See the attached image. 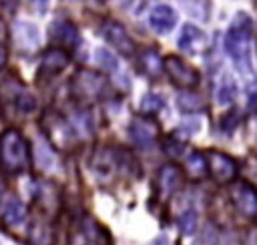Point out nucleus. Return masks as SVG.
Masks as SVG:
<instances>
[{
    "label": "nucleus",
    "instance_id": "16",
    "mask_svg": "<svg viewBox=\"0 0 257 245\" xmlns=\"http://www.w3.org/2000/svg\"><path fill=\"white\" fill-rule=\"evenodd\" d=\"M50 38H52L56 44L72 46V44H76V40H78V32H76L74 24H70L68 20H56V22H52V26H50Z\"/></svg>",
    "mask_w": 257,
    "mask_h": 245
},
{
    "label": "nucleus",
    "instance_id": "17",
    "mask_svg": "<svg viewBox=\"0 0 257 245\" xmlns=\"http://www.w3.org/2000/svg\"><path fill=\"white\" fill-rule=\"evenodd\" d=\"M203 44H205V34L197 28V26H193V24H185L183 26V30H181V36H179V48L181 50H201L203 48Z\"/></svg>",
    "mask_w": 257,
    "mask_h": 245
},
{
    "label": "nucleus",
    "instance_id": "28",
    "mask_svg": "<svg viewBox=\"0 0 257 245\" xmlns=\"http://www.w3.org/2000/svg\"><path fill=\"white\" fill-rule=\"evenodd\" d=\"M30 4L36 8V10H44L48 6V0H30Z\"/></svg>",
    "mask_w": 257,
    "mask_h": 245
},
{
    "label": "nucleus",
    "instance_id": "1",
    "mask_svg": "<svg viewBox=\"0 0 257 245\" xmlns=\"http://www.w3.org/2000/svg\"><path fill=\"white\" fill-rule=\"evenodd\" d=\"M28 143L20 131L8 129L0 135V167L6 173H22L28 167Z\"/></svg>",
    "mask_w": 257,
    "mask_h": 245
},
{
    "label": "nucleus",
    "instance_id": "8",
    "mask_svg": "<svg viewBox=\"0 0 257 245\" xmlns=\"http://www.w3.org/2000/svg\"><path fill=\"white\" fill-rule=\"evenodd\" d=\"M102 36H104V40H106L114 50H118L122 56H131V54L135 52V44H133L131 36L126 34V30H124L118 22L106 20V22L102 24Z\"/></svg>",
    "mask_w": 257,
    "mask_h": 245
},
{
    "label": "nucleus",
    "instance_id": "26",
    "mask_svg": "<svg viewBox=\"0 0 257 245\" xmlns=\"http://www.w3.org/2000/svg\"><path fill=\"white\" fill-rule=\"evenodd\" d=\"M195 221H197L195 211H187L185 215H181V219H179V227H181V231H183L185 235H191V233L195 231Z\"/></svg>",
    "mask_w": 257,
    "mask_h": 245
},
{
    "label": "nucleus",
    "instance_id": "29",
    "mask_svg": "<svg viewBox=\"0 0 257 245\" xmlns=\"http://www.w3.org/2000/svg\"><path fill=\"white\" fill-rule=\"evenodd\" d=\"M4 62H6V56H4V50H0V70H2Z\"/></svg>",
    "mask_w": 257,
    "mask_h": 245
},
{
    "label": "nucleus",
    "instance_id": "3",
    "mask_svg": "<svg viewBox=\"0 0 257 245\" xmlns=\"http://www.w3.org/2000/svg\"><path fill=\"white\" fill-rule=\"evenodd\" d=\"M70 88H72V94L76 98H80L84 102H94V100H100L106 96L108 80L94 70L82 68L72 76Z\"/></svg>",
    "mask_w": 257,
    "mask_h": 245
},
{
    "label": "nucleus",
    "instance_id": "21",
    "mask_svg": "<svg viewBox=\"0 0 257 245\" xmlns=\"http://www.w3.org/2000/svg\"><path fill=\"white\" fill-rule=\"evenodd\" d=\"M163 106H165V98L159 96V94H155V92H149V94H145L141 98V108H143L145 114H155Z\"/></svg>",
    "mask_w": 257,
    "mask_h": 245
},
{
    "label": "nucleus",
    "instance_id": "27",
    "mask_svg": "<svg viewBox=\"0 0 257 245\" xmlns=\"http://www.w3.org/2000/svg\"><path fill=\"white\" fill-rule=\"evenodd\" d=\"M6 38H8V32H6V24L0 20V46H4ZM0 50H2V48H0Z\"/></svg>",
    "mask_w": 257,
    "mask_h": 245
},
{
    "label": "nucleus",
    "instance_id": "12",
    "mask_svg": "<svg viewBox=\"0 0 257 245\" xmlns=\"http://www.w3.org/2000/svg\"><path fill=\"white\" fill-rule=\"evenodd\" d=\"M149 22L151 26L157 30V32H169L175 28L177 24V14L171 6L167 4H159L151 10V16H149Z\"/></svg>",
    "mask_w": 257,
    "mask_h": 245
},
{
    "label": "nucleus",
    "instance_id": "23",
    "mask_svg": "<svg viewBox=\"0 0 257 245\" xmlns=\"http://www.w3.org/2000/svg\"><path fill=\"white\" fill-rule=\"evenodd\" d=\"M96 60H98V64H100V68H104L106 72H114L116 70V58L112 56V52H108L106 48H100V50H96Z\"/></svg>",
    "mask_w": 257,
    "mask_h": 245
},
{
    "label": "nucleus",
    "instance_id": "9",
    "mask_svg": "<svg viewBox=\"0 0 257 245\" xmlns=\"http://www.w3.org/2000/svg\"><path fill=\"white\" fill-rule=\"evenodd\" d=\"M157 125L153 120H147L143 116H135L128 125V137L131 141L141 149H151L157 141Z\"/></svg>",
    "mask_w": 257,
    "mask_h": 245
},
{
    "label": "nucleus",
    "instance_id": "25",
    "mask_svg": "<svg viewBox=\"0 0 257 245\" xmlns=\"http://www.w3.org/2000/svg\"><path fill=\"white\" fill-rule=\"evenodd\" d=\"M16 106H18V110H22V112H32V110L36 108V100H34L32 94L20 92L18 98H16Z\"/></svg>",
    "mask_w": 257,
    "mask_h": 245
},
{
    "label": "nucleus",
    "instance_id": "10",
    "mask_svg": "<svg viewBox=\"0 0 257 245\" xmlns=\"http://www.w3.org/2000/svg\"><path fill=\"white\" fill-rule=\"evenodd\" d=\"M68 245H102L100 243V233H98V225L90 219H84L82 223H78L68 237Z\"/></svg>",
    "mask_w": 257,
    "mask_h": 245
},
{
    "label": "nucleus",
    "instance_id": "20",
    "mask_svg": "<svg viewBox=\"0 0 257 245\" xmlns=\"http://www.w3.org/2000/svg\"><path fill=\"white\" fill-rule=\"evenodd\" d=\"M187 169L191 177H203L207 173V159L201 153H191L187 159Z\"/></svg>",
    "mask_w": 257,
    "mask_h": 245
},
{
    "label": "nucleus",
    "instance_id": "18",
    "mask_svg": "<svg viewBox=\"0 0 257 245\" xmlns=\"http://www.w3.org/2000/svg\"><path fill=\"white\" fill-rule=\"evenodd\" d=\"M139 62H141V70H143L147 76H151V78H157V76L161 74V70H165L161 56H159L155 50H151V48L141 52Z\"/></svg>",
    "mask_w": 257,
    "mask_h": 245
},
{
    "label": "nucleus",
    "instance_id": "6",
    "mask_svg": "<svg viewBox=\"0 0 257 245\" xmlns=\"http://www.w3.org/2000/svg\"><path fill=\"white\" fill-rule=\"evenodd\" d=\"M229 197L231 203L235 205V209L247 217V219H257V191L251 183L247 181H239L229 189Z\"/></svg>",
    "mask_w": 257,
    "mask_h": 245
},
{
    "label": "nucleus",
    "instance_id": "15",
    "mask_svg": "<svg viewBox=\"0 0 257 245\" xmlns=\"http://www.w3.org/2000/svg\"><path fill=\"white\" fill-rule=\"evenodd\" d=\"M66 64H68V54L62 48H48L42 56L40 72L42 74H58L66 68Z\"/></svg>",
    "mask_w": 257,
    "mask_h": 245
},
{
    "label": "nucleus",
    "instance_id": "7",
    "mask_svg": "<svg viewBox=\"0 0 257 245\" xmlns=\"http://www.w3.org/2000/svg\"><path fill=\"white\" fill-rule=\"evenodd\" d=\"M205 159H207V171L217 183H231L237 177V163L229 155L221 151H209Z\"/></svg>",
    "mask_w": 257,
    "mask_h": 245
},
{
    "label": "nucleus",
    "instance_id": "14",
    "mask_svg": "<svg viewBox=\"0 0 257 245\" xmlns=\"http://www.w3.org/2000/svg\"><path fill=\"white\" fill-rule=\"evenodd\" d=\"M2 219H4V225L10 227V229H16V227L24 225L26 223V207H24V203L20 199H16V197H10L4 203Z\"/></svg>",
    "mask_w": 257,
    "mask_h": 245
},
{
    "label": "nucleus",
    "instance_id": "13",
    "mask_svg": "<svg viewBox=\"0 0 257 245\" xmlns=\"http://www.w3.org/2000/svg\"><path fill=\"white\" fill-rule=\"evenodd\" d=\"M183 183V173L177 165H163L159 171V189L165 197L173 195Z\"/></svg>",
    "mask_w": 257,
    "mask_h": 245
},
{
    "label": "nucleus",
    "instance_id": "22",
    "mask_svg": "<svg viewBox=\"0 0 257 245\" xmlns=\"http://www.w3.org/2000/svg\"><path fill=\"white\" fill-rule=\"evenodd\" d=\"M235 92H237V90H235L233 80H231V78H225V80L221 82L219 90H217V100H219L221 104H229V102H233Z\"/></svg>",
    "mask_w": 257,
    "mask_h": 245
},
{
    "label": "nucleus",
    "instance_id": "11",
    "mask_svg": "<svg viewBox=\"0 0 257 245\" xmlns=\"http://www.w3.org/2000/svg\"><path fill=\"white\" fill-rule=\"evenodd\" d=\"M14 42L20 50H34L40 42L38 28L32 22H16L14 24Z\"/></svg>",
    "mask_w": 257,
    "mask_h": 245
},
{
    "label": "nucleus",
    "instance_id": "5",
    "mask_svg": "<svg viewBox=\"0 0 257 245\" xmlns=\"http://www.w3.org/2000/svg\"><path fill=\"white\" fill-rule=\"evenodd\" d=\"M163 68L169 74V78L179 86V88H195L199 84V72L195 68H191L185 60L177 58L175 54L165 56L163 60Z\"/></svg>",
    "mask_w": 257,
    "mask_h": 245
},
{
    "label": "nucleus",
    "instance_id": "4",
    "mask_svg": "<svg viewBox=\"0 0 257 245\" xmlns=\"http://www.w3.org/2000/svg\"><path fill=\"white\" fill-rule=\"evenodd\" d=\"M42 129H44L48 141L54 147L64 149V151H68V149L74 147V139H76L74 137V129H72V125L62 114L52 112V110L44 112V116H42Z\"/></svg>",
    "mask_w": 257,
    "mask_h": 245
},
{
    "label": "nucleus",
    "instance_id": "19",
    "mask_svg": "<svg viewBox=\"0 0 257 245\" xmlns=\"http://www.w3.org/2000/svg\"><path fill=\"white\" fill-rule=\"evenodd\" d=\"M177 104L183 112H199L207 106V100L197 92H183L177 96Z\"/></svg>",
    "mask_w": 257,
    "mask_h": 245
},
{
    "label": "nucleus",
    "instance_id": "2",
    "mask_svg": "<svg viewBox=\"0 0 257 245\" xmlns=\"http://www.w3.org/2000/svg\"><path fill=\"white\" fill-rule=\"evenodd\" d=\"M249 38H251V22L241 12L233 20V24L229 26V30L225 34V50H227L229 56L235 58L239 68H241V64H243V68H247V64H249V56H247V52H249L247 50Z\"/></svg>",
    "mask_w": 257,
    "mask_h": 245
},
{
    "label": "nucleus",
    "instance_id": "24",
    "mask_svg": "<svg viewBox=\"0 0 257 245\" xmlns=\"http://www.w3.org/2000/svg\"><path fill=\"white\" fill-rule=\"evenodd\" d=\"M163 151H165L169 157L177 159V157H181V155H183V151H185V143L177 141L175 137H167V139L163 141Z\"/></svg>",
    "mask_w": 257,
    "mask_h": 245
}]
</instances>
